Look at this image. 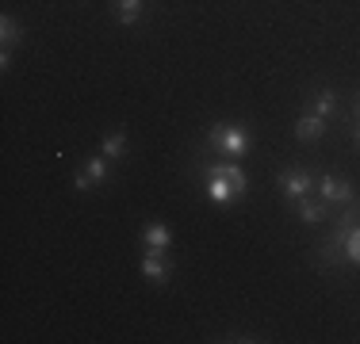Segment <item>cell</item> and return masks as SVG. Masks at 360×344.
Wrapping results in <instances>:
<instances>
[{
	"label": "cell",
	"instance_id": "cell-7",
	"mask_svg": "<svg viewBox=\"0 0 360 344\" xmlns=\"http://www.w3.org/2000/svg\"><path fill=\"white\" fill-rule=\"evenodd\" d=\"M142 245H146V253L169 256V249H173V230L161 226V222H150V226H142Z\"/></svg>",
	"mask_w": 360,
	"mask_h": 344
},
{
	"label": "cell",
	"instance_id": "cell-17",
	"mask_svg": "<svg viewBox=\"0 0 360 344\" xmlns=\"http://www.w3.org/2000/svg\"><path fill=\"white\" fill-rule=\"evenodd\" d=\"M356 145H360V138H356Z\"/></svg>",
	"mask_w": 360,
	"mask_h": 344
},
{
	"label": "cell",
	"instance_id": "cell-10",
	"mask_svg": "<svg viewBox=\"0 0 360 344\" xmlns=\"http://www.w3.org/2000/svg\"><path fill=\"white\" fill-rule=\"evenodd\" d=\"M203 192H207V199H211V203H230V199H242V195H238V187L230 184V180L215 176V172H203Z\"/></svg>",
	"mask_w": 360,
	"mask_h": 344
},
{
	"label": "cell",
	"instance_id": "cell-1",
	"mask_svg": "<svg viewBox=\"0 0 360 344\" xmlns=\"http://www.w3.org/2000/svg\"><path fill=\"white\" fill-rule=\"evenodd\" d=\"M314 264L326 268H360V206L349 203L333 234L314 249Z\"/></svg>",
	"mask_w": 360,
	"mask_h": 344
},
{
	"label": "cell",
	"instance_id": "cell-16",
	"mask_svg": "<svg viewBox=\"0 0 360 344\" xmlns=\"http://www.w3.org/2000/svg\"><path fill=\"white\" fill-rule=\"evenodd\" d=\"M356 119H360V96H356ZM353 138H360V126H356V131H353Z\"/></svg>",
	"mask_w": 360,
	"mask_h": 344
},
{
	"label": "cell",
	"instance_id": "cell-9",
	"mask_svg": "<svg viewBox=\"0 0 360 344\" xmlns=\"http://www.w3.org/2000/svg\"><path fill=\"white\" fill-rule=\"evenodd\" d=\"M203 172H215V176L230 180V184L238 187V195H242V199H245V192H250V176H245V168L238 165V161H215V165H207Z\"/></svg>",
	"mask_w": 360,
	"mask_h": 344
},
{
	"label": "cell",
	"instance_id": "cell-3",
	"mask_svg": "<svg viewBox=\"0 0 360 344\" xmlns=\"http://www.w3.org/2000/svg\"><path fill=\"white\" fill-rule=\"evenodd\" d=\"M319 195L326 203H338V206H349V203H356V187L349 184L345 176H338V172H326V176H319Z\"/></svg>",
	"mask_w": 360,
	"mask_h": 344
},
{
	"label": "cell",
	"instance_id": "cell-6",
	"mask_svg": "<svg viewBox=\"0 0 360 344\" xmlns=\"http://www.w3.org/2000/svg\"><path fill=\"white\" fill-rule=\"evenodd\" d=\"M291 206H295V218L303 222V226H319V222H326V218H330V203H326L322 195H319V199H311V195H303V199H295Z\"/></svg>",
	"mask_w": 360,
	"mask_h": 344
},
{
	"label": "cell",
	"instance_id": "cell-13",
	"mask_svg": "<svg viewBox=\"0 0 360 344\" xmlns=\"http://www.w3.org/2000/svg\"><path fill=\"white\" fill-rule=\"evenodd\" d=\"M311 111H314V115H322V119H333V115H338V92H333V88L314 92V96H311Z\"/></svg>",
	"mask_w": 360,
	"mask_h": 344
},
{
	"label": "cell",
	"instance_id": "cell-15",
	"mask_svg": "<svg viewBox=\"0 0 360 344\" xmlns=\"http://www.w3.org/2000/svg\"><path fill=\"white\" fill-rule=\"evenodd\" d=\"M100 153H104L108 161H123V153H127V134L123 131H111L104 138V145H100Z\"/></svg>",
	"mask_w": 360,
	"mask_h": 344
},
{
	"label": "cell",
	"instance_id": "cell-5",
	"mask_svg": "<svg viewBox=\"0 0 360 344\" xmlns=\"http://www.w3.org/2000/svg\"><path fill=\"white\" fill-rule=\"evenodd\" d=\"M104 180H108V157H104V153L92 157V161H84V165L73 172V187H77V192H96Z\"/></svg>",
	"mask_w": 360,
	"mask_h": 344
},
{
	"label": "cell",
	"instance_id": "cell-2",
	"mask_svg": "<svg viewBox=\"0 0 360 344\" xmlns=\"http://www.w3.org/2000/svg\"><path fill=\"white\" fill-rule=\"evenodd\" d=\"M207 150L215 153H226L230 161H242L245 153L253 150V134L245 123H219L207 131Z\"/></svg>",
	"mask_w": 360,
	"mask_h": 344
},
{
	"label": "cell",
	"instance_id": "cell-4",
	"mask_svg": "<svg viewBox=\"0 0 360 344\" xmlns=\"http://www.w3.org/2000/svg\"><path fill=\"white\" fill-rule=\"evenodd\" d=\"M276 184H280V195H284L288 203H295V199H303V195H311V184H314V176H311V168H284L276 176Z\"/></svg>",
	"mask_w": 360,
	"mask_h": 344
},
{
	"label": "cell",
	"instance_id": "cell-14",
	"mask_svg": "<svg viewBox=\"0 0 360 344\" xmlns=\"http://www.w3.org/2000/svg\"><path fill=\"white\" fill-rule=\"evenodd\" d=\"M27 39V31H23V23H15L12 15H0V42H4L8 50L15 46V42Z\"/></svg>",
	"mask_w": 360,
	"mask_h": 344
},
{
	"label": "cell",
	"instance_id": "cell-11",
	"mask_svg": "<svg viewBox=\"0 0 360 344\" xmlns=\"http://www.w3.org/2000/svg\"><path fill=\"white\" fill-rule=\"evenodd\" d=\"M326 131H330V123H326L322 115H314V111H307V115L295 119V138L299 142H319Z\"/></svg>",
	"mask_w": 360,
	"mask_h": 344
},
{
	"label": "cell",
	"instance_id": "cell-8",
	"mask_svg": "<svg viewBox=\"0 0 360 344\" xmlns=\"http://www.w3.org/2000/svg\"><path fill=\"white\" fill-rule=\"evenodd\" d=\"M139 272L150 283H169V275H173V260H169V256H161V253H142Z\"/></svg>",
	"mask_w": 360,
	"mask_h": 344
},
{
	"label": "cell",
	"instance_id": "cell-12",
	"mask_svg": "<svg viewBox=\"0 0 360 344\" xmlns=\"http://www.w3.org/2000/svg\"><path fill=\"white\" fill-rule=\"evenodd\" d=\"M111 12H115L119 27H134L139 15L146 12V0H111Z\"/></svg>",
	"mask_w": 360,
	"mask_h": 344
}]
</instances>
